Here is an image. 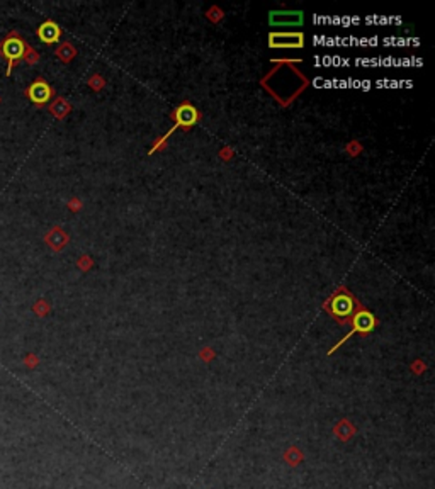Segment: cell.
<instances>
[{"label": "cell", "mask_w": 435, "mask_h": 489, "mask_svg": "<svg viewBox=\"0 0 435 489\" xmlns=\"http://www.w3.org/2000/svg\"><path fill=\"white\" fill-rule=\"evenodd\" d=\"M28 46H29V42L26 41L17 31H11L2 41H0V58L7 62V70H6L7 76L12 75V70H14L16 63H19L21 60H24Z\"/></svg>", "instance_id": "obj_1"}, {"label": "cell", "mask_w": 435, "mask_h": 489, "mask_svg": "<svg viewBox=\"0 0 435 489\" xmlns=\"http://www.w3.org/2000/svg\"><path fill=\"white\" fill-rule=\"evenodd\" d=\"M24 96L28 97L36 107H43L53 98L55 90L48 82L43 78V76H38V78L24 90Z\"/></svg>", "instance_id": "obj_2"}, {"label": "cell", "mask_w": 435, "mask_h": 489, "mask_svg": "<svg viewBox=\"0 0 435 489\" xmlns=\"http://www.w3.org/2000/svg\"><path fill=\"white\" fill-rule=\"evenodd\" d=\"M270 42L272 48H301L303 42V34L299 32H275L270 34Z\"/></svg>", "instance_id": "obj_3"}, {"label": "cell", "mask_w": 435, "mask_h": 489, "mask_svg": "<svg viewBox=\"0 0 435 489\" xmlns=\"http://www.w3.org/2000/svg\"><path fill=\"white\" fill-rule=\"evenodd\" d=\"M36 34L43 42L53 44V42L60 41V38H62V28H60L55 20H45V22L38 28Z\"/></svg>", "instance_id": "obj_4"}, {"label": "cell", "mask_w": 435, "mask_h": 489, "mask_svg": "<svg viewBox=\"0 0 435 489\" xmlns=\"http://www.w3.org/2000/svg\"><path fill=\"white\" fill-rule=\"evenodd\" d=\"M330 310L335 316H348L354 310V302L352 299L345 294H338L331 299L330 302Z\"/></svg>", "instance_id": "obj_5"}, {"label": "cell", "mask_w": 435, "mask_h": 489, "mask_svg": "<svg viewBox=\"0 0 435 489\" xmlns=\"http://www.w3.org/2000/svg\"><path fill=\"white\" fill-rule=\"evenodd\" d=\"M45 242L46 244H50L51 250L60 252L68 243V234L60 226H55V228H51V231H48V234L45 236Z\"/></svg>", "instance_id": "obj_6"}, {"label": "cell", "mask_w": 435, "mask_h": 489, "mask_svg": "<svg viewBox=\"0 0 435 489\" xmlns=\"http://www.w3.org/2000/svg\"><path fill=\"white\" fill-rule=\"evenodd\" d=\"M270 22L277 26H298L303 22V14L301 12H272Z\"/></svg>", "instance_id": "obj_7"}, {"label": "cell", "mask_w": 435, "mask_h": 489, "mask_svg": "<svg viewBox=\"0 0 435 489\" xmlns=\"http://www.w3.org/2000/svg\"><path fill=\"white\" fill-rule=\"evenodd\" d=\"M175 118H177V122L179 124H182V126H192L194 122L199 119V114H197V109L194 106L191 104H182L177 109V114H175Z\"/></svg>", "instance_id": "obj_8"}, {"label": "cell", "mask_w": 435, "mask_h": 489, "mask_svg": "<svg viewBox=\"0 0 435 489\" xmlns=\"http://www.w3.org/2000/svg\"><path fill=\"white\" fill-rule=\"evenodd\" d=\"M354 328L355 332L360 333H367L374 328V316L367 311H360L355 314L354 318Z\"/></svg>", "instance_id": "obj_9"}, {"label": "cell", "mask_w": 435, "mask_h": 489, "mask_svg": "<svg viewBox=\"0 0 435 489\" xmlns=\"http://www.w3.org/2000/svg\"><path fill=\"white\" fill-rule=\"evenodd\" d=\"M50 112L55 116V118H58V119H63L65 116H67L68 112H70V104H68L65 98L62 97H58L57 100L53 102V104L50 106Z\"/></svg>", "instance_id": "obj_10"}, {"label": "cell", "mask_w": 435, "mask_h": 489, "mask_svg": "<svg viewBox=\"0 0 435 489\" xmlns=\"http://www.w3.org/2000/svg\"><path fill=\"white\" fill-rule=\"evenodd\" d=\"M75 54H77V51L70 44V42H63V44L57 50V56L62 60L63 63H68L70 60H73V56H75Z\"/></svg>", "instance_id": "obj_11"}, {"label": "cell", "mask_w": 435, "mask_h": 489, "mask_svg": "<svg viewBox=\"0 0 435 489\" xmlns=\"http://www.w3.org/2000/svg\"><path fill=\"white\" fill-rule=\"evenodd\" d=\"M24 62L28 63V65H34V63L40 62V53H38V51L34 50L31 44H29V46H28V50H26Z\"/></svg>", "instance_id": "obj_12"}, {"label": "cell", "mask_w": 435, "mask_h": 489, "mask_svg": "<svg viewBox=\"0 0 435 489\" xmlns=\"http://www.w3.org/2000/svg\"><path fill=\"white\" fill-rule=\"evenodd\" d=\"M33 311L36 312L38 316H45L46 312L50 311V306H48V304H46V302H45V301H43V299H41V301H38V302H36V304H34V306H33Z\"/></svg>", "instance_id": "obj_13"}, {"label": "cell", "mask_w": 435, "mask_h": 489, "mask_svg": "<svg viewBox=\"0 0 435 489\" xmlns=\"http://www.w3.org/2000/svg\"><path fill=\"white\" fill-rule=\"evenodd\" d=\"M26 364H28L29 367H33V366H36V364H38V360H36V357H33V355H29V357L26 358Z\"/></svg>", "instance_id": "obj_14"}, {"label": "cell", "mask_w": 435, "mask_h": 489, "mask_svg": "<svg viewBox=\"0 0 435 489\" xmlns=\"http://www.w3.org/2000/svg\"><path fill=\"white\" fill-rule=\"evenodd\" d=\"M70 208L72 209H79V200H75V199L70 200Z\"/></svg>", "instance_id": "obj_15"}, {"label": "cell", "mask_w": 435, "mask_h": 489, "mask_svg": "<svg viewBox=\"0 0 435 489\" xmlns=\"http://www.w3.org/2000/svg\"><path fill=\"white\" fill-rule=\"evenodd\" d=\"M0 102H2V98H0Z\"/></svg>", "instance_id": "obj_16"}]
</instances>
